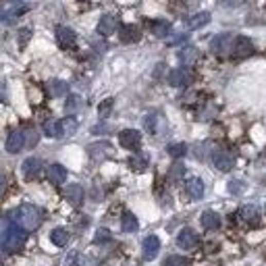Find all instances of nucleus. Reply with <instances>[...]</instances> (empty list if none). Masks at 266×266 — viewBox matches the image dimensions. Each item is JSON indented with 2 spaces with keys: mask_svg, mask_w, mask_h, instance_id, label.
<instances>
[{
  "mask_svg": "<svg viewBox=\"0 0 266 266\" xmlns=\"http://www.w3.org/2000/svg\"><path fill=\"white\" fill-rule=\"evenodd\" d=\"M44 221L42 210L33 204H23L13 212V223L23 231H36Z\"/></svg>",
  "mask_w": 266,
  "mask_h": 266,
  "instance_id": "f257e3e1",
  "label": "nucleus"
},
{
  "mask_svg": "<svg viewBox=\"0 0 266 266\" xmlns=\"http://www.w3.org/2000/svg\"><path fill=\"white\" fill-rule=\"evenodd\" d=\"M27 241V231H23L21 227H9L3 237H0V243L7 252H19Z\"/></svg>",
  "mask_w": 266,
  "mask_h": 266,
  "instance_id": "f03ea898",
  "label": "nucleus"
},
{
  "mask_svg": "<svg viewBox=\"0 0 266 266\" xmlns=\"http://www.w3.org/2000/svg\"><path fill=\"white\" fill-rule=\"evenodd\" d=\"M212 163H215V167H217L219 171L229 173V171L235 167V156H233V152L221 148V150H215V152H212Z\"/></svg>",
  "mask_w": 266,
  "mask_h": 266,
  "instance_id": "7ed1b4c3",
  "label": "nucleus"
},
{
  "mask_svg": "<svg viewBox=\"0 0 266 266\" xmlns=\"http://www.w3.org/2000/svg\"><path fill=\"white\" fill-rule=\"evenodd\" d=\"M231 52H233V57H235V59H247V57H252V55H254V44H252V40H250V38H245V36H237V38L233 40V48H231Z\"/></svg>",
  "mask_w": 266,
  "mask_h": 266,
  "instance_id": "20e7f679",
  "label": "nucleus"
},
{
  "mask_svg": "<svg viewBox=\"0 0 266 266\" xmlns=\"http://www.w3.org/2000/svg\"><path fill=\"white\" fill-rule=\"evenodd\" d=\"M119 144L125 150H139V146H141V133L137 129H123L119 133Z\"/></svg>",
  "mask_w": 266,
  "mask_h": 266,
  "instance_id": "39448f33",
  "label": "nucleus"
},
{
  "mask_svg": "<svg viewBox=\"0 0 266 266\" xmlns=\"http://www.w3.org/2000/svg\"><path fill=\"white\" fill-rule=\"evenodd\" d=\"M231 48H233V38L229 33H221L217 38H212V42H210V50L215 52L217 57H225Z\"/></svg>",
  "mask_w": 266,
  "mask_h": 266,
  "instance_id": "423d86ee",
  "label": "nucleus"
},
{
  "mask_svg": "<svg viewBox=\"0 0 266 266\" xmlns=\"http://www.w3.org/2000/svg\"><path fill=\"white\" fill-rule=\"evenodd\" d=\"M169 83L173 85V87H183V85H189L191 83V79H193V75H191V71L189 69H185V67H181V69H173L171 73H169Z\"/></svg>",
  "mask_w": 266,
  "mask_h": 266,
  "instance_id": "0eeeda50",
  "label": "nucleus"
},
{
  "mask_svg": "<svg viewBox=\"0 0 266 266\" xmlns=\"http://www.w3.org/2000/svg\"><path fill=\"white\" fill-rule=\"evenodd\" d=\"M158 252H161V239H158L156 235H148L146 239H144V243H141V256H144V260H154L156 256H158Z\"/></svg>",
  "mask_w": 266,
  "mask_h": 266,
  "instance_id": "6e6552de",
  "label": "nucleus"
},
{
  "mask_svg": "<svg viewBox=\"0 0 266 266\" xmlns=\"http://www.w3.org/2000/svg\"><path fill=\"white\" fill-rule=\"evenodd\" d=\"M57 42H59V46H61V48L69 50V48H73V46H75V42H77V33H75L71 27L59 25V27H57Z\"/></svg>",
  "mask_w": 266,
  "mask_h": 266,
  "instance_id": "1a4fd4ad",
  "label": "nucleus"
},
{
  "mask_svg": "<svg viewBox=\"0 0 266 266\" xmlns=\"http://www.w3.org/2000/svg\"><path fill=\"white\" fill-rule=\"evenodd\" d=\"M65 198H67V202H69L71 206L79 208V206L83 204V200H85V191H83V187H81V185L71 183V185H67V187H65Z\"/></svg>",
  "mask_w": 266,
  "mask_h": 266,
  "instance_id": "9d476101",
  "label": "nucleus"
},
{
  "mask_svg": "<svg viewBox=\"0 0 266 266\" xmlns=\"http://www.w3.org/2000/svg\"><path fill=\"white\" fill-rule=\"evenodd\" d=\"M198 243H200V239H198V233L193 229H183L177 235V245L181 250H193V247H198Z\"/></svg>",
  "mask_w": 266,
  "mask_h": 266,
  "instance_id": "9b49d317",
  "label": "nucleus"
},
{
  "mask_svg": "<svg viewBox=\"0 0 266 266\" xmlns=\"http://www.w3.org/2000/svg\"><path fill=\"white\" fill-rule=\"evenodd\" d=\"M87 152L94 161H104V158H109L113 154V146L109 141H98V144H92L87 148Z\"/></svg>",
  "mask_w": 266,
  "mask_h": 266,
  "instance_id": "f8f14e48",
  "label": "nucleus"
},
{
  "mask_svg": "<svg viewBox=\"0 0 266 266\" xmlns=\"http://www.w3.org/2000/svg\"><path fill=\"white\" fill-rule=\"evenodd\" d=\"M119 29V19L115 15H104L100 21H98V33L100 36H111Z\"/></svg>",
  "mask_w": 266,
  "mask_h": 266,
  "instance_id": "ddd939ff",
  "label": "nucleus"
},
{
  "mask_svg": "<svg viewBox=\"0 0 266 266\" xmlns=\"http://www.w3.org/2000/svg\"><path fill=\"white\" fill-rule=\"evenodd\" d=\"M141 38V31L137 25H121L119 29V40L123 44H135L137 40Z\"/></svg>",
  "mask_w": 266,
  "mask_h": 266,
  "instance_id": "4468645a",
  "label": "nucleus"
},
{
  "mask_svg": "<svg viewBox=\"0 0 266 266\" xmlns=\"http://www.w3.org/2000/svg\"><path fill=\"white\" fill-rule=\"evenodd\" d=\"M200 223H202V227H204L206 231H217V229L221 227V217L217 215L215 210H206V212H202Z\"/></svg>",
  "mask_w": 266,
  "mask_h": 266,
  "instance_id": "2eb2a0df",
  "label": "nucleus"
},
{
  "mask_svg": "<svg viewBox=\"0 0 266 266\" xmlns=\"http://www.w3.org/2000/svg\"><path fill=\"white\" fill-rule=\"evenodd\" d=\"M46 177H48L50 183L61 185V183H65V179H67V169H65L63 165H50V167L46 169Z\"/></svg>",
  "mask_w": 266,
  "mask_h": 266,
  "instance_id": "dca6fc26",
  "label": "nucleus"
},
{
  "mask_svg": "<svg viewBox=\"0 0 266 266\" xmlns=\"http://www.w3.org/2000/svg\"><path fill=\"white\" fill-rule=\"evenodd\" d=\"M25 146V137H23V131H11L9 137H7V152L11 154H17L21 152Z\"/></svg>",
  "mask_w": 266,
  "mask_h": 266,
  "instance_id": "f3484780",
  "label": "nucleus"
},
{
  "mask_svg": "<svg viewBox=\"0 0 266 266\" xmlns=\"http://www.w3.org/2000/svg\"><path fill=\"white\" fill-rule=\"evenodd\" d=\"M185 193L191 198V200H200L204 196V181L200 177H191L187 179L185 183Z\"/></svg>",
  "mask_w": 266,
  "mask_h": 266,
  "instance_id": "a211bd4d",
  "label": "nucleus"
},
{
  "mask_svg": "<svg viewBox=\"0 0 266 266\" xmlns=\"http://www.w3.org/2000/svg\"><path fill=\"white\" fill-rule=\"evenodd\" d=\"M239 215H241V219H243L247 225H258V223H260V210H258V206H254V204H245V206L239 210Z\"/></svg>",
  "mask_w": 266,
  "mask_h": 266,
  "instance_id": "6ab92c4d",
  "label": "nucleus"
},
{
  "mask_svg": "<svg viewBox=\"0 0 266 266\" xmlns=\"http://www.w3.org/2000/svg\"><path fill=\"white\" fill-rule=\"evenodd\" d=\"M40 173H42V161L40 158H27V161L23 163V175L27 179H36Z\"/></svg>",
  "mask_w": 266,
  "mask_h": 266,
  "instance_id": "aec40b11",
  "label": "nucleus"
},
{
  "mask_svg": "<svg viewBox=\"0 0 266 266\" xmlns=\"http://www.w3.org/2000/svg\"><path fill=\"white\" fill-rule=\"evenodd\" d=\"M198 57H200V52H198V48H193V46H183V48L179 50V61H181L183 65H187V67H191V65L198 61Z\"/></svg>",
  "mask_w": 266,
  "mask_h": 266,
  "instance_id": "412c9836",
  "label": "nucleus"
},
{
  "mask_svg": "<svg viewBox=\"0 0 266 266\" xmlns=\"http://www.w3.org/2000/svg\"><path fill=\"white\" fill-rule=\"evenodd\" d=\"M48 94L55 96V98L67 96V94H69V83H67V81H61V79H52V81L48 83Z\"/></svg>",
  "mask_w": 266,
  "mask_h": 266,
  "instance_id": "4be33fe9",
  "label": "nucleus"
},
{
  "mask_svg": "<svg viewBox=\"0 0 266 266\" xmlns=\"http://www.w3.org/2000/svg\"><path fill=\"white\" fill-rule=\"evenodd\" d=\"M210 21V13H196V15H191V17H187L185 19V25H187V29H200V27H204L206 23Z\"/></svg>",
  "mask_w": 266,
  "mask_h": 266,
  "instance_id": "5701e85b",
  "label": "nucleus"
},
{
  "mask_svg": "<svg viewBox=\"0 0 266 266\" xmlns=\"http://www.w3.org/2000/svg\"><path fill=\"white\" fill-rule=\"evenodd\" d=\"M137 227H139V223H137V217L133 215V212H123V217H121V229H123L125 233H135Z\"/></svg>",
  "mask_w": 266,
  "mask_h": 266,
  "instance_id": "b1692460",
  "label": "nucleus"
},
{
  "mask_svg": "<svg viewBox=\"0 0 266 266\" xmlns=\"http://www.w3.org/2000/svg\"><path fill=\"white\" fill-rule=\"evenodd\" d=\"M69 231L67 229H63V227H59V229H55V231H52L50 233V241L52 243H55L57 247H65L67 243H69Z\"/></svg>",
  "mask_w": 266,
  "mask_h": 266,
  "instance_id": "393cba45",
  "label": "nucleus"
},
{
  "mask_svg": "<svg viewBox=\"0 0 266 266\" xmlns=\"http://www.w3.org/2000/svg\"><path fill=\"white\" fill-rule=\"evenodd\" d=\"M152 33H154L156 38H169V33H171V23H169V21H163V19L154 21V23H152Z\"/></svg>",
  "mask_w": 266,
  "mask_h": 266,
  "instance_id": "a878e982",
  "label": "nucleus"
},
{
  "mask_svg": "<svg viewBox=\"0 0 266 266\" xmlns=\"http://www.w3.org/2000/svg\"><path fill=\"white\" fill-rule=\"evenodd\" d=\"M44 135H48V137H63L61 121H46L44 123Z\"/></svg>",
  "mask_w": 266,
  "mask_h": 266,
  "instance_id": "bb28decb",
  "label": "nucleus"
},
{
  "mask_svg": "<svg viewBox=\"0 0 266 266\" xmlns=\"http://www.w3.org/2000/svg\"><path fill=\"white\" fill-rule=\"evenodd\" d=\"M129 167H131L133 171H137V173L146 171V169H148V156H146V154H135V156H131V158H129Z\"/></svg>",
  "mask_w": 266,
  "mask_h": 266,
  "instance_id": "cd10ccee",
  "label": "nucleus"
},
{
  "mask_svg": "<svg viewBox=\"0 0 266 266\" xmlns=\"http://www.w3.org/2000/svg\"><path fill=\"white\" fill-rule=\"evenodd\" d=\"M167 152H169V156H173V158H183V156L187 154V146H185V144H181V141H177V144H169Z\"/></svg>",
  "mask_w": 266,
  "mask_h": 266,
  "instance_id": "c85d7f7f",
  "label": "nucleus"
},
{
  "mask_svg": "<svg viewBox=\"0 0 266 266\" xmlns=\"http://www.w3.org/2000/svg\"><path fill=\"white\" fill-rule=\"evenodd\" d=\"M61 127H63V135H73L77 131V119L75 117H67L61 121Z\"/></svg>",
  "mask_w": 266,
  "mask_h": 266,
  "instance_id": "c756f323",
  "label": "nucleus"
},
{
  "mask_svg": "<svg viewBox=\"0 0 266 266\" xmlns=\"http://www.w3.org/2000/svg\"><path fill=\"white\" fill-rule=\"evenodd\" d=\"M113 106H115V100H113V98H106V100L100 102V106H98V115H100L102 119H106V117L113 113Z\"/></svg>",
  "mask_w": 266,
  "mask_h": 266,
  "instance_id": "7c9ffc66",
  "label": "nucleus"
},
{
  "mask_svg": "<svg viewBox=\"0 0 266 266\" xmlns=\"http://www.w3.org/2000/svg\"><path fill=\"white\" fill-rule=\"evenodd\" d=\"M158 121H161V117H158V115H148L144 119V127L154 135V133H158Z\"/></svg>",
  "mask_w": 266,
  "mask_h": 266,
  "instance_id": "2f4dec72",
  "label": "nucleus"
},
{
  "mask_svg": "<svg viewBox=\"0 0 266 266\" xmlns=\"http://www.w3.org/2000/svg\"><path fill=\"white\" fill-rule=\"evenodd\" d=\"M111 239H113L111 231L104 229V227H100V229L96 231V235H94V243H96V245H102L104 241H111Z\"/></svg>",
  "mask_w": 266,
  "mask_h": 266,
  "instance_id": "473e14b6",
  "label": "nucleus"
},
{
  "mask_svg": "<svg viewBox=\"0 0 266 266\" xmlns=\"http://www.w3.org/2000/svg\"><path fill=\"white\" fill-rule=\"evenodd\" d=\"M23 137H25V146H27V148H33V146L38 144V131H36L33 127H27V129L23 131Z\"/></svg>",
  "mask_w": 266,
  "mask_h": 266,
  "instance_id": "72a5a7b5",
  "label": "nucleus"
},
{
  "mask_svg": "<svg viewBox=\"0 0 266 266\" xmlns=\"http://www.w3.org/2000/svg\"><path fill=\"white\" fill-rule=\"evenodd\" d=\"M185 175V167L181 165V163H175L171 169H169V179L171 181H177V179H181Z\"/></svg>",
  "mask_w": 266,
  "mask_h": 266,
  "instance_id": "f704fd0d",
  "label": "nucleus"
},
{
  "mask_svg": "<svg viewBox=\"0 0 266 266\" xmlns=\"http://www.w3.org/2000/svg\"><path fill=\"white\" fill-rule=\"evenodd\" d=\"M165 266H191V264H189V260L183 258V256H169L167 262H165Z\"/></svg>",
  "mask_w": 266,
  "mask_h": 266,
  "instance_id": "c9c22d12",
  "label": "nucleus"
},
{
  "mask_svg": "<svg viewBox=\"0 0 266 266\" xmlns=\"http://www.w3.org/2000/svg\"><path fill=\"white\" fill-rule=\"evenodd\" d=\"M65 109H67V113H75V111H79V109H81V98H79V96H69Z\"/></svg>",
  "mask_w": 266,
  "mask_h": 266,
  "instance_id": "e433bc0d",
  "label": "nucleus"
},
{
  "mask_svg": "<svg viewBox=\"0 0 266 266\" xmlns=\"http://www.w3.org/2000/svg\"><path fill=\"white\" fill-rule=\"evenodd\" d=\"M29 38H31V29H29V27H23V29L19 31V46L23 48V46L29 42Z\"/></svg>",
  "mask_w": 266,
  "mask_h": 266,
  "instance_id": "4c0bfd02",
  "label": "nucleus"
},
{
  "mask_svg": "<svg viewBox=\"0 0 266 266\" xmlns=\"http://www.w3.org/2000/svg\"><path fill=\"white\" fill-rule=\"evenodd\" d=\"M243 189H245L243 181H231V183H229V191L235 193V196H237V193H243Z\"/></svg>",
  "mask_w": 266,
  "mask_h": 266,
  "instance_id": "58836bf2",
  "label": "nucleus"
},
{
  "mask_svg": "<svg viewBox=\"0 0 266 266\" xmlns=\"http://www.w3.org/2000/svg\"><path fill=\"white\" fill-rule=\"evenodd\" d=\"M65 266H79V254H77V252L67 254V258H65Z\"/></svg>",
  "mask_w": 266,
  "mask_h": 266,
  "instance_id": "ea45409f",
  "label": "nucleus"
},
{
  "mask_svg": "<svg viewBox=\"0 0 266 266\" xmlns=\"http://www.w3.org/2000/svg\"><path fill=\"white\" fill-rule=\"evenodd\" d=\"M185 33H177V36H171V38H167V44L169 46H177V44H181V42H185Z\"/></svg>",
  "mask_w": 266,
  "mask_h": 266,
  "instance_id": "a19ab883",
  "label": "nucleus"
},
{
  "mask_svg": "<svg viewBox=\"0 0 266 266\" xmlns=\"http://www.w3.org/2000/svg\"><path fill=\"white\" fill-rule=\"evenodd\" d=\"M7 189H9V181H7V177L0 175V198L7 193Z\"/></svg>",
  "mask_w": 266,
  "mask_h": 266,
  "instance_id": "79ce46f5",
  "label": "nucleus"
},
{
  "mask_svg": "<svg viewBox=\"0 0 266 266\" xmlns=\"http://www.w3.org/2000/svg\"><path fill=\"white\" fill-rule=\"evenodd\" d=\"M0 102H7V83L0 79Z\"/></svg>",
  "mask_w": 266,
  "mask_h": 266,
  "instance_id": "37998d69",
  "label": "nucleus"
},
{
  "mask_svg": "<svg viewBox=\"0 0 266 266\" xmlns=\"http://www.w3.org/2000/svg\"><path fill=\"white\" fill-rule=\"evenodd\" d=\"M92 131H94V133H102V131H109V127H106V125H96Z\"/></svg>",
  "mask_w": 266,
  "mask_h": 266,
  "instance_id": "c03bdc74",
  "label": "nucleus"
},
{
  "mask_svg": "<svg viewBox=\"0 0 266 266\" xmlns=\"http://www.w3.org/2000/svg\"><path fill=\"white\" fill-rule=\"evenodd\" d=\"M5 258H7V256H5V252H3V247H0V264H5Z\"/></svg>",
  "mask_w": 266,
  "mask_h": 266,
  "instance_id": "a18cd8bd",
  "label": "nucleus"
},
{
  "mask_svg": "<svg viewBox=\"0 0 266 266\" xmlns=\"http://www.w3.org/2000/svg\"><path fill=\"white\" fill-rule=\"evenodd\" d=\"M5 3H17V0H5Z\"/></svg>",
  "mask_w": 266,
  "mask_h": 266,
  "instance_id": "49530a36",
  "label": "nucleus"
}]
</instances>
